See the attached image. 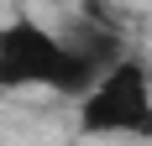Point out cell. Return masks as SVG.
<instances>
[{
	"label": "cell",
	"mask_w": 152,
	"mask_h": 146,
	"mask_svg": "<svg viewBox=\"0 0 152 146\" xmlns=\"http://www.w3.org/2000/svg\"><path fill=\"white\" fill-rule=\"evenodd\" d=\"M89 84L94 78L74 58V47L63 42V31L31 16H11L0 26V89H53V94L79 99Z\"/></svg>",
	"instance_id": "obj_1"
},
{
	"label": "cell",
	"mask_w": 152,
	"mask_h": 146,
	"mask_svg": "<svg viewBox=\"0 0 152 146\" xmlns=\"http://www.w3.org/2000/svg\"><path fill=\"white\" fill-rule=\"evenodd\" d=\"M79 131L84 136H137L152 141V73L126 52L110 73H100L79 94Z\"/></svg>",
	"instance_id": "obj_2"
}]
</instances>
